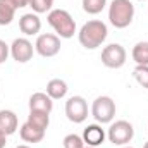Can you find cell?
I'll return each mask as SVG.
<instances>
[{
    "label": "cell",
    "instance_id": "cell-9",
    "mask_svg": "<svg viewBox=\"0 0 148 148\" xmlns=\"http://www.w3.org/2000/svg\"><path fill=\"white\" fill-rule=\"evenodd\" d=\"M33 53H35V45L28 38H16L10 43V57L19 64L29 62L33 59Z\"/></svg>",
    "mask_w": 148,
    "mask_h": 148
},
{
    "label": "cell",
    "instance_id": "cell-7",
    "mask_svg": "<svg viewBox=\"0 0 148 148\" xmlns=\"http://www.w3.org/2000/svg\"><path fill=\"white\" fill-rule=\"evenodd\" d=\"M35 52L38 55L45 57V59L55 57L60 52V38L57 35H53V33L38 35L36 41H35Z\"/></svg>",
    "mask_w": 148,
    "mask_h": 148
},
{
    "label": "cell",
    "instance_id": "cell-25",
    "mask_svg": "<svg viewBox=\"0 0 148 148\" xmlns=\"http://www.w3.org/2000/svg\"><path fill=\"white\" fill-rule=\"evenodd\" d=\"M16 148H31V147H28V145H19V147H16Z\"/></svg>",
    "mask_w": 148,
    "mask_h": 148
},
{
    "label": "cell",
    "instance_id": "cell-18",
    "mask_svg": "<svg viewBox=\"0 0 148 148\" xmlns=\"http://www.w3.org/2000/svg\"><path fill=\"white\" fill-rule=\"evenodd\" d=\"M131 55L136 66H148V41H138L133 47Z\"/></svg>",
    "mask_w": 148,
    "mask_h": 148
},
{
    "label": "cell",
    "instance_id": "cell-26",
    "mask_svg": "<svg viewBox=\"0 0 148 148\" xmlns=\"http://www.w3.org/2000/svg\"><path fill=\"white\" fill-rule=\"evenodd\" d=\"M143 148H148V141H147V143H145V145H143Z\"/></svg>",
    "mask_w": 148,
    "mask_h": 148
},
{
    "label": "cell",
    "instance_id": "cell-11",
    "mask_svg": "<svg viewBox=\"0 0 148 148\" xmlns=\"http://www.w3.org/2000/svg\"><path fill=\"white\" fill-rule=\"evenodd\" d=\"M19 29L26 36H35L41 29V19L38 17V14H35V12L23 14L19 17Z\"/></svg>",
    "mask_w": 148,
    "mask_h": 148
},
{
    "label": "cell",
    "instance_id": "cell-14",
    "mask_svg": "<svg viewBox=\"0 0 148 148\" xmlns=\"http://www.w3.org/2000/svg\"><path fill=\"white\" fill-rule=\"evenodd\" d=\"M19 136L23 141L26 143H40L43 138H45V131L43 129H38L33 124H29L28 121L19 127Z\"/></svg>",
    "mask_w": 148,
    "mask_h": 148
},
{
    "label": "cell",
    "instance_id": "cell-15",
    "mask_svg": "<svg viewBox=\"0 0 148 148\" xmlns=\"http://www.w3.org/2000/svg\"><path fill=\"white\" fill-rule=\"evenodd\" d=\"M69 88H67V83L60 77H53L47 83V95L52 98V100H62L66 95H67Z\"/></svg>",
    "mask_w": 148,
    "mask_h": 148
},
{
    "label": "cell",
    "instance_id": "cell-2",
    "mask_svg": "<svg viewBox=\"0 0 148 148\" xmlns=\"http://www.w3.org/2000/svg\"><path fill=\"white\" fill-rule=\"evenodd\" d=\"M47 21L53 28L55 35L59 38L69 40L76 33V21L73 19V16L67 10H64V9H52L48 12V16H47Z\"/></svg>",
    "mask_w": 148,
    "mask_h": 148
},
{
    "label": "cell",
    "instance_id": "cell-21",
    "mask_svg": "<svg viewBox=\"0 0 148 148\" xmlns=\"http://www.w3.org/2000/svg\"><path fill=\"white\" fill-rule=\"evenodd\" d=\"M29 7L35 14H45L50 12L53 7V0H29Z\"/></svg>",
    "mask_w": 148,
    "mask_h": 148
},
{
    "label": "cell",
    "instance_id": "cell-12",
    "mask_svg": "<svg viewBox=\"0 0 148 148\" xmlns=\"http://www.w3.org/2000/svg\"><path fill=\"white\" fill-rule=\"evenodd\" d=\"M17 127H19V121H17L16 112L9 109L0 110V133H3L5 136H10L17 131Z\"/></svg>",
    "mask_w": 148,
    "mask_h": 148
},
{
    "label": "cell",
    "instance_id": "cell-8",
    "mask_svg": "<svg viewBox=\"0 0 148 148\" xmlns=\"http://www.w3.org/2000/svg\"><path fill=\"white\" fill-rule=\"evenodd\" d=\"M66 115L74 124H81L88 119V102L81 95H74L66 102Z\"/></svg>",
    "mask_w": 148,
    "mask_h": 148
},
{
    "label": "cell",
    "instance_id": "cell-28",
    "mask_svg": "<svg viewBox=\"0 0 148 148\" xmlns=\"http://www.w3.org/2000/svg\"><path fill=\"white\" fill-rule=\"evenodd\" d=\"M84 148H95V147H84Z\"/></svg>",
    "mask_w": 148,
    "mask_h": 148
},
{
    "label": "cell",
    "instance_id": "cell-10",
    "mask_svg": "<svg viewBox=\"0 0 148 148\" xmlns=\"http://www.w3.org/2000/svg\"><path fill=\"white\" fill-rule=\"evenodd\" d=\"M83 141L86 147H95L98 148L100 145H103L105 138H107V133L105 129L102 127V124H88L83 131Z\"/></svg>",
    "mask_w": 148,
    "mask_h": 148
},
{
    "label": "cell",
    "instance_id": "cell-17",
    "mask_svg": "<svg viewBox=\"0 0 148 148\" xmlns=\"http://www.w3.org/2000/svg\"><path fill=\"white\" fill-rule=\"evenodd\" d=\"M28 122L33 124L38 129L47 131V127H48V124H50V114H48V112H41V110H29Z\"/></svg>",
    "mask_w": 148,
    "mask_h": 148
},
{
    "label": "cell",
    "instance_id": "cell-29",
    "mask_svg": "<svg viewBox=\"0 0 148 148\" xmlns=\"http://www.w3.org/2000/svg\"><path fill=\"white\" fill-rule=\"evenodd\" d=\"M138 2H145V0H138Z\"/></svg>",
    "mask_w": 148,
    "mask_h": 148
},
{
    "label": "cell",
    "instance_id": "cell-22",
    "mask_svg": "<svg viewBox=\"0 0 148 148\" xmlns=\"http://www.w3.org/2000/svg\"><path fill=\"white\" fill-rule=\"evenodd\" d=\"M62 145H64V148H84L86 147L84 141H83V138H81L79 134H74V133L67 134V136L62 140Z\"/></svg>",
    "mask_w": 148,
    "mask_h": 148
},
{
    "label": "cell",
    "instance_id": "cell-1",
    "mask_svg": "<svg viewBox=\"0 0 148 148\" xmlns=\"http://www.w3.org/2000/svg\"><path fill=\"white\" fill-rule=\"evenodd\" d=\"M107 36H109L107 24L100 19H91V21L84 23L81 26V29L77 31V40H79L81 47H84L86 50H95V48L102 47Z\"/></svg>",
    "mask_w": 148,
    "mask_h": 148
},
{
    "label": "cell",
    "instance_id": "cell-27",
    "mask_svg": "<svg viewBox=\"0 0 148 148\" xmlns=\"http://www.w3.org/2000/svg\"><path fill=\"white\" fill-rule=\"evenodd\" d=\"M121 148H133V147H129V145H126V147H121Z\"/></svg>",
    "mask_w": 148,
    "mask_h": 148
},
{
    "label": "cell",
    "instance_id": "cell-24",
    "mask_svg": "<svg viewBox=\"0 0 148 148\" xmlns=\"http://www.w3.org/2000/svg\"><path fill=\"white\" fill-rule=\"evenodd\" d=\"M5 143H7V136L3 133H0V148H5Z\"/></svg>",
    "mask_w": 148,
    "mask_h": 148
},
{
    "label": "cell",
    "instance_id": "cell-5",
    "mask_svg": "<svg viewBox=\"0 0 148 148\" xmlns=\"http://www.w3.org/2000/svg\"><path fill=\"white\" fill-rule=\"evenodd\" d=\"M91 115L98 124H110L115 117V102L110 97H97L91 103Z\"/></svg>",
    "mask_w": 148,
    "mask_h": 148
},
{
    "label": "cell",
    "instance_id": "cell-6",
    "mask_svg": "<svg viewBox=\"0 0 148 148\" xmlns=\"http://www.w3.org/2000/svg\"><path fill=\"white\" fill-rule=\"evenodd\" d=\"M102 64L109 69H121L127 60V52L121 43H110L102 50Z\"/></svg>",
    "mask_w": 148,
    "mask_h": 148
},
{
    "label": "cell",
    "instance_id": "cell-23",
    "mask_svg": "<svg viewBox=\"0 0 148 148\" xmlns=\"http://www.w3.org/2000/svg\"><path fill=\"white\" fill-rule=\"evenodd\" d=\"M10 55V45H7L3 40H0V64H3Z\"/></svg>",
    "mask_w": 148,
    "mask_h": 148
},
{
    "label": "cell",
    "instance_id": "cell-3",
    "mask_svg": "<svg viewBox=\"0 0 148 148\" xmlns=\"http://www.w3.org/2000/svg\"><path fill=\"white\" fill-rule=\"evenodd\" d=\"M134 19V5L131 0H112L109 5V21L114 28L124 29Z\"/></svg>",
    "mask_w": 148,
    "mask_h": 148
},
{
    "label": "cell",
    "instance_id": "cell-19",
    "mask_svg": "<svg viewBox=\"0 0 148 148\" xmlns=\"http://www.w3.org/2000/svg\"><path fill=\"white\" fill-rule=\"evenodd\" d=\"M81 5H83V10L90 16H97L100 14L105 5H107V0H81Z\"/></svg>",
    "mask_w": 148,
    "mask_h": 148
},
{
    "label": "cell",
    "instance_id": "cell-13",
    "mask_svg": "<svg viewBox=\"0 0 148 148\" xmlns=\"http://www.w3.org/2000/svg\"><path fill=\"white\" fill-rule=\"evenodd\" d=\"M28 105H29V110H41V112H48V114H52V110H53V100L43 91L33 93L29 97Z\"/></svg>",
    "mask_w": 148,
    "mask_h": 148
},
{
    "label": "cell",
    "instance_id": "cell-20",
    "mask_svg": "<svg viewBox=\"0 0 148 148\" xmlns=\"http://www.w3.org/2000/svg\"><path fill=\"white\" fill-rule=\"evenodd\" d=\"M133 77L141 88L148 90V66H136L133 71Z\"/></svg>",
    "mask_w": 148,
    "mask_h": 148
},
{
    "label": "cell",
    "instance_id": "cell-4",
    "mask_svg": "<svg viewBox=\"0 0 148 148\" xmlns=\"http://www.w3.org/2000/svg\"><path fill=\"white\" fill-rule=\"evenodd\" d=\"M107 138L115 147H126L134 138V127H133L131 122H127L124 119L110 122V126L107 129Z\"/></svg>",
    "mask_w": 148,
    "mask_h": 148
},
{
    "label": "cell",
    "instance_id": "cell-16",
    "mask_svg": "<svg viewBox=\"0 0 148 148\" xmlns=\"http://www.w3.org/2000/svg\"><path fill=\"white\" fill-rule=\"evenodd\" d=\"M17 9L14 0H0V26H9L14 21Z\"/></svg>",
    "mask_w": 148,
    "mask_h": 148
}]
</instances>
